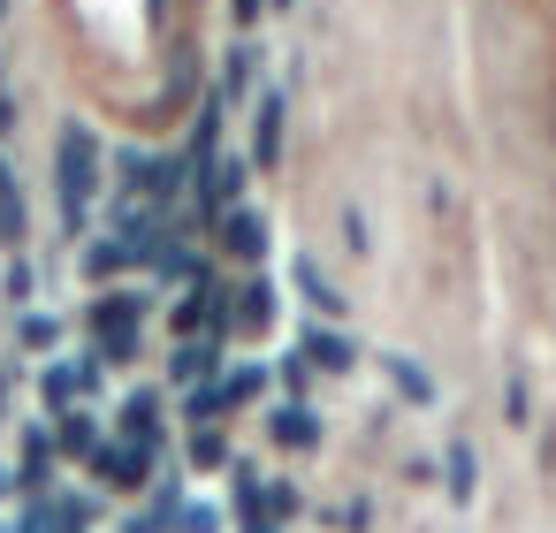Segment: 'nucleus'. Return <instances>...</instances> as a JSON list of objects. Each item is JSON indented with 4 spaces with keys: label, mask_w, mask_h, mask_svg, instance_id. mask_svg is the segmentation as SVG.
Returning a JSON list of instances; mask_svg holds the SVG:
<instances>
[{
    "label": "nucleus",
    "mask_w": 556,
    "mask_h": 533,
    "mask_svg": "<svg viewBox=\"0 0 556 533\" xmlns=\"http://www.w3.org/2000/svg\"><path fill=\"white\" fill-rule=\"evenodd\" d=\"M176 503H184V487H176V480H153V503H146V510H130V525H123V533H168Z\"/></svg>",
    "instance_id": "15"
},
{
    "label": "nucleus",
    "mask_w": 556,
    "mask_h": 533,
    "mask_svg": "<svg viewBox=\"0 0 556 533\" xmlns=\"http://www.w3.org/2000/svg\"><path fill=\"white\" fill-rule=\"evenodd\" d=\"M282 320V297H275V282L260 275V282H244V290H229V328H244V335H267Z\"/></svg>",
    "instance_id": "5"
},
{
    "label": "nucleus",
    "mask_w": 556,
    "mask_h": 533,
    "mask_svg": "<svg viewBox=\"0 0 556 533\" xmlns=\"http://www.w3.org/2000/svg\"><path fill=\"white\" fill-rule=\"evenodd\" d=\"M24 495H47L54 487V434L47 427H24V465H9Z\"/></svg>",
    "instance_id": "8"
},
{
    "label": "nucleus",
    "mask_w": 556,
    "mask_h": 533,
    "mask_svg": "<svg viewBox=\"0 0 556 533\" xmlns=\"http://www.w3.org/2000/svg\"><path fill=\"white\" fill-rule=\"evenodd\" d=\"M85 465H92V480H100V487L130 495V487H146V480H153V465H161V457H153L146 442H130V434H123V442H92V449H85Z\"/></svg>",
    "instance_id": "3"
},
{
    "label": "nucleus",
    "mask_w": 556,
    "mask_h": 533,
    "mask_svg": "<svg viewBox=\"0 0 556 533\" xmlns=\"http://www.w3.org/2000/svg\"><path fill=\"white\" fill-rule=\"evenodd\" d=\"M9 495H16V472H9V465H0V503H9Z\"/></svg>",
    "instance_id": "28"
},
{
    "label": "nucleus",
    "mask_w": 556,
    "mask_h": 533,
    "mask_svg": "<svg viewBox=\"0 0 556 533\" xmlns=\"http://www.w3.org/2000/svg\"><path fill=\"white\" fill-rule=\"evenodd\" d=\"M267 442H275V449H320V419H313L298 396H282V404L267 411Z\"/></svg>",
    "instance_id": "7"
},
{
    "label": "nucleus",
    "mask_w": 556,
    "mask_h": 533,
    "mask_svg": "<svg viewBox=\"0 0 556 533\" xmlns=\"http://www.w3.org/2000/svg\"><path fill=\"white\" fill-rule=\"evenodd\" d=\"M191 465H199V472L229 465V442H222V427H214V419H206V427H191Z\"/></svg>",
    "instance_id": "20"
},
{
    "label": "nucleus",
    "mask_w": 556,
    "mask_h": 533,
    "mask_svg": "<svg viewBox=\"0 0 556 533\" xmlns=\"http://www.w3.org/2000/svg\"><path fill=\"white\" fill-rule=\"evenodd\" d=\"M237 533H282V525H275L267 510H237Z\"/></svg>",
    "instance_id": "27"
},
{
    "label": "nucleus",
    "mask_w": 556,
    "mask_h": 533,
    "mask_svg": "<svg viewBox=\"0 0 556 533\" xmlns=\"http://www.w3.org/2000/svg\"><path fill=\"white\" fill-rule=\"evenodd\" d=\"M298 358H305L313 373H351V366H358V343L343 335V320H305Z\"/></svg>",
    "instance_id": "4"
},
{
    "label": "nucleus",
    "mask_w": 556,
    "mask_h": 533,
    "mask_svg": "<svg viewBox=\"0 0 556 533\" xmlns=\"http://www.w3.org/2000/svg\"><path fill=\"white\" fill-rule=\"evenodd\" d=\"M0 191H9V161H0Z\"/></svg>",
    "instance_id": "29"
},
{
    "label": "nucleus",
    "mask_w": 556,
    "mask_h": 533,
    "mask_svg": "<svg viewBox=\"0 0 556 533\" xmlns=\"http://www.w3.org/2000/svg\"><path fill=\"white\" fill-rule=\"evenodd\" d=\"M298 290L313 297V320H343V290L320 275V259H298Z\"/></svg>",
    "instance_id": "13"
},
{
    "label": "nucleus",
    "mask_w": 556,
    "mask_h": 533,
    "mask_svg": "<svg viewBox=\"0 0 556 533\" xmlns=\"http://www.w3.org/2000/svg\"><path fill=\"white\" fill-rule=\"evenodd\" d=\"M146 313H153V305H146L138 290H108V297H92V305H85V335H92L100 366H130V358H138Z\"/></svg>",
    "instance_id": "1"
},
{
    "label": "nucleus",
    "mask_w": 556,
    "mask_h": 533,
    "mask_svg": "<svg viewBox=\"0 0 556 533\" xmlns=\"http://www.w3.org/2000/svg\"><path fill=\"white\" fill-rule=\"evenodd\" d=\"M503 411H510V427H533L526 411H533V389H526V373H510L503 381Z\"/></svg>",
    "instance_id": "24"
},
{
    "label": "nucleus",
    "mask_w": 556,
    "mask_h": 533,
    "mask_svg": "<svg viewBox=\"0 0 556 533\" xmlns=\"http://www.w3.org/2000/svg\"><path fill=\"white\" fill-rule=\"evenodd\" d=\"M222 252L229 259H267V214H252V206L222 214Z\"/></svg>",
    "instance_id": "9"
},
{
    "label": "nucleus",
    "mask_w": 556,
    "mask_h": 533,
    "mask_svg": "<svg viewBox=\"0 0 556 533\" xmlns=\"http://www.w3.org/2000/svg\"><path fill=\"white\" fill-rule=\"evenodd\" d=\"M222 373V335H184L168 358V381H214Z\"/></svg>",
    "instance_id": "10"
},
{
    "label": "nucleus",
    "mask_w": 556,
    "mask_h": 533,
    "mask_svg": "<svg viewBox=\"0 0 556 533\" xmlns=\"http://www.w3.org/2000/svg\"><path fill=\"white\" fill-rule=\"evenodd\" d=\"M442 487H450V503H457V510H472V495H480V457H472V442H465V434H450Z\"/></svg>",
    "instance_id": "11"
},
{
    "label": "nucleus",
    "mask_w": 556,
    "mask_h": 533,
    "mask_svg": "<svg viewBox=\"0 0 556 533\" xmlns=\"http://www.w3.org/2000/svg\"><path fill=\"white\" fill-rule=\"evenodd\" d=\"M123 267H130V244H123V237H115V244H92V252H85V275H92V282H108V275H123Z\"/></svg>",
    "instance_id": "21"
},
{
    "label": "nucleus",
    "mask_w": 556,
    "mask_h": 533,
    "mask_svg": "<svg viewBox=\"0 0 556 533\" xmlns=\"http://www.w3.org/2000/svg\"><path fill=\"white\" fill-rule=\"evenodd\" d=\"M222 525H229L222 503H176V518H168V533H222Z\"/></svg>",
    "instance_id": "18"
},
{
    "label": "nucleus",
    "mask_w": 556,
    "mask_h": 533,
    "mask_svg": "<svg viewBox=\"0 0 556 533\" xmlns=\"http://www.w3.org/2000/svg\"><path fill=\"white\" fill-rule=\"evenodd\" d=\"M214 389H222V411H237V404L267 396V366H237V373H214Z\"/></svg>",
    "instance_id": "17"
},
{
    "label": "nucleus",
    "mask_w": 556,
    "mask_h": 533,
    "mask_svg": "<svg viewBox=\"0 0 556 533\" xmlns=\"http://www.w3.org/2000/svg\"><path fill=\"white\" fill-rule=\"evenodd\" d=\"M275 153H282V100L260 107V168H275Z\"/></svg>",
    "instance_id": "22"
},
{
    "label": "nucleus",
    "mask_w": 556,
    "mask_h": 533,
    "mask_svg": "<svg viewBox=\"0 0 556 533\" xmlns=\"http://www.w3.org/2000/svg\"><path fill=\"white\" fill-rule=\"evenodd\" d=\"M115 427H123L130 442H146V449L161 457V389H130V396L115 404Z\"/></svg>",
    "instance_id": "6"
},
{
    "label": "nucleus",
    "mask_w": 556,
    "mask_h": 533,
    "mask_svg": "<svg viewBox=\"0 0 556 533\" xmlns=\"http://www.w3.org/2000/svg\"><path fill=\"white\" fill-rule=\"evenodd\" d=\"M184 419H191V427H206V419H222V389H214V381H199V389L184 396Z\"/></svg>",
    "instance_id": "23"
},
{
    "label": "nucleus",
    "mask_w": 556,
    "mask_h": 533,
    "mask_svg": "<svg viewBox=\"0 0 556 533\" xmlns=\"http://www.w3.org/2000/svg\"><path fill=\"white\" fill-rule=\"evenodd\" d=\"M39 396H47V411H62V404H85V389H77V358H54V366L39 373Z\"/></svg>",
    "instance_id": "16"
},
{
    "label": "nucleus",
    "mask_w": 556,
    "mask_h": 533,
    "mask_svg": "<svg viewBox=\"0 0 556 533\" xmlns=\"http://www.w3.org/2000/svg\"><path fill=\"white\" fill-rule=\"evenodd\" d=\"M92 191H100V145H92V130H62V221H70V237L85 229Z\"/></svg>",
    "instance_id": "2"
},
{
    "label": "nucleus",
    "mask_w": 556,
    "mask_h": 533,
    "mask_svg": "<svg viewBox=\"0 0 556 533\" xmlns=\"http://www.w3.org/2000/svg\"><path fill=\"white\" fill-rule=\"evenodd\" d=\"M16 237H24V199L0 191V244H16Z\"/></svg>",
    "instance_id": "25"
},
{
    "label": "nucleus",
    "mask_w": 556,
    "mask_h": 533,
    "mask_svg": "<svg viewBox=\"0 0 556 533\" xmlns=\"http://www.w3.org/2000/svg\"><path fill=\"white\" fill-rule=\"evenodd\" d=\"M0 290H9V297L24 305V297H31V259H9V282H0Z\"/></svg>",
    "instance_id": "26"
},
{
    "label": "nucleus",
    "mask_w": 556,
    "mask_h": 533,
    "mask_svg": "<svg viewBox=\"0 0 556 533\" xmlns=\"http://www.w3.org/2000/svg\"><path fill=\"white\" fill-rule=\"evenodd\" d=\"M92 442H100V419H92L85 404H62V411H54V457H85Z\"/></svg>",
    "instance_id": "12"
},
{
    "label": "nucleus",
    "mask_w": 556,
    "mask_h": 533,
    "mask_svg": "<svg viewBox=\"0 0 556 533\" xmlns=\"http://www.w3.org/2000/svg\"><path fill=\"white\" fill-rule=\"evenodd\" d=\"M16 343H24V351H54V343H62V320H54V313H16Z\"/></svg>",
    "instance_id": "19"
},
{
    "label": "nucleus",
    "mask_w": 556,
    "mask_h": 533,
    "mask_svg": "<svg viewBox=\"0 0 556 533\" xmlns=\"http://www.w3.org/2000/svg\"><path fill=\"white\" fill-rule=\"evenodd\" d=\"M381 373L396 381V396H404V404H434V381L419 373V358H404V351H381Z\"/></svg>",
    "instance_id": "14"
}]
</instances>
